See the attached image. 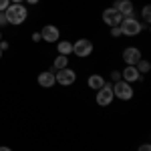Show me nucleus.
Segmentation results:
<instances>
[{
    "label": "nucleus",
    "instance_id": "nucleus-1",
    "mask_svg": "<svg viewBox=\"0 0 151 151\" xmlns=\"http://www.w3.org/2000/svg\"><path fill=\"white\" fill-rule=\"evenodd\" d=\"M4 14H6V18H8L10 24H22L26 20V8L22 4H10L4 10Z\"/></svg>",
    "mask_w": 151,
    "mask_h": 151
},
{
    "label": "nucleus",
    "instance_id": "nucleus-2",
    "mask_svg": "<svg viewBox=\"0 0 151 151\" xmlns=\"http://www.w3.org/2000/svg\"><path fill=\"white\" fill-rule=\"evenodd\" d=\"M121 26V32L127 36H135L141 32V24L135 20V18H131V16H127L125 20H123V24H119Z\"/></svg>",
    "mask_w": 151,
    "mask_h": 151
},
{
    "label": "nucleus",
    "instance_id": "nucleus-3",
    "mask_svg": "<svg viewBox=\"0 0 151 151\" xmlns=\"http://www.w3.org/2000/svg\"><path fill=\"white\" fill-rule=\"evenodd\" d=\"M113 95H115V97H119V99H123V101H129V99L133 97V89L129 87V83L117 81L115 87H113Z\"/></svg>",
    "mask_w": 151,
    "mask_h": 151
},
{
    "label": "nucleus",
    "instance_id": "nucleus-4",
    "mask_svg": "<svg viewBox=\"0 0 151 151\" xmlns=\"http://www.w3.org/2000/svg\"><path fill=\"white\" fill-rule=\"evenodd\" d=\"M73 52H75L77 57H89V55L93 52V42L87 40V38H81V40H77V42L73 45Z\"/></svg>",
    "mask_w": 151,
    "mask_h": 151
},
{
    "label": "nucleus",
    "instance_id": "nucleus-5",
    "mask_svg": "<svg viewBox=\"0 0 151 151\" xmlns=\"http://www.w3.org/2000/svg\"><path fill=\"white\" fill-rule=\"evenodd\" d=\"M113 97H115V95H113V87L105 83L103 87L99 89V93H97V103L101 105V107H107V105L113 101Z\"/></svg>",
    "mask_w": 151,
    "mask_h": 151
},
{
    "label": "nucleus",
    "instance_id": "nucleus-6",
    "mask_svg": "<svg viewBox=\"0 0 151 151\" xmlns=\"http://www.w3.org/2000/svg\"><path fill=\"white\" fill-rule=\"evenodd\" d=\"M123 60L127 63L129 67H133V65H137L141 60V52H139V48H135V47H129L123 50Z\"/></svg>",
    "mask_w": 151,
    "mask_h": 151
},
{
    "label": "nucleus",
    "instance_id": "nucleus-7",
    "mask_svg": "<svg viewBox=\"0 0 151 151\" xmlns=\"http://www.w3.org/2000/svg\"><path fill=\"white\" fill-rule=\"evenodd\" d=\"M55 79L58 81V85H73L75 79H77V75H75V70H70V69H60L58 75H55Z\"/></svg>",
    "mask_w": 151,
    "mask_h": 151
},
{
    "label": "nucleus",
    "instance_id": "nucleus-8",
    "mask_svg": "<svg viewBox=\"0 0 151 151\" xmlns=\"http://www.w3.org/2000/svg\"><path fill=\"white\" fill-rule=\"evenodd\" d=\"M103 20L105 24H109V26H117V24H121V14L115 10V8H107L103 12Z\"/></svg>",
    "mask_w": 151,
    "mask_h": 151
},
{
    "label": "nucleus",
    "instance_id": "nucleus-9",
    "mask_svg": "<svg viewBox=\"0 0 151 151\" xmlns=\"http://www.w3.org/2000/svg\"><path fill=\"white\" fill-rule=\"evenodd\" d=\"M40 36H42L47 42H57V40H58V28H57V26H52V24H48V26L42 28Z\"/></svg>",
    "mask_w": 151,
    "mask_h": 151
},
{
    "label": "nucleus",
    "instance_id": "nucleus-10",
    "mask_svg": "<svg viewBox=\"0 0 151 151\" xmlns=\"http://www.w3.org/2000/svg\"><path fill=\"white\" fill-rule=\"evenodd\" d=\"M115 10L119 12L121 16H123V14H125V16H131V14H133V4H131L129 0H119V2H115Z\"/></svg>",
    "mask_w": 151,
    "mask_h": 151
},
{
    "label": "nucleus",
    "instance_id": "nucleus-11",
    "mask_svg": "<svg viewBox=\"0 0 151 151\" xmlns=\"http://www.w3.org/2000/svg\"><path fill=\"white\" fill-rule=\"evenodd\" d=\"M57 83V79H55V73H50V70H47V73H40L38 75V85L40 87H52Z\"/></svg>",
    "mask_w": 151,
    "mask_h": 151
},
{
    "label": "nucleus",
    "instance_id": "nucleus-12",
    "mask_svg": "<svg viewBox=\"0 0 151 151\" xmlns=\"http://www.w3.org/2000/svg\"><path fill=\"white\" fill-rule=\"evenodd\" d=\"M123 79H125V83H131V81H141L143 77H141V73L135 67H127L123 70Z\"/></svg>",
    "mask_w": 151,
    "mask_h": 151
},
{
    "label": "nucleus",
    "instance_id": "nucleus-13",
    "mask_svg": "<svg viewBox=\"0 0 151 151\" xmlns=\"http://www.w3.org/2000/svg\"><path fill=\"white\" fill-rule=\"evenodd\" d=\"M87 83H89V87H91V89H97V91H99V89L105 85V79L101 77V75H91Z\"/></svg>",
    "mask_w": 151,
    "mask_h": 151
},
{
    "label": "nucleus",
    "instance_id": "nucleus-14",
    "mask_svg": "<svg viewBox=\"0 0 151 151\" xmlns=\"http://www.w3.org/2000/svg\"><path fill=\"white\" fill-rule=\"evenodd\" d=\"M57 47H58V52H60V55H65V57H67L69 52H73V45H70V42H67V40L58 42Z\"/></svg>",
    "mask_w": 151,
    "mask_h": 151
},
{
    "label": "nucleus",
    "instance_id": "nucleus-15",
    "mask_svg": "<svg viewBox=\"0 0 151 151\" xmlns=\"http://www.w3.org/2000/svg\"><path fill=\"white\" fill-rule=\"evenodd\" d=\"M67 65H69V60H67V57L65 55H58L57 60H55V69L60 70V69H67Z\"/></svg>",
    "mask_w": 151,
    "mask_h": 151
},
{
    "label": "nucleus",
    "instance_id": "nucleus-16",
    "mask_svg": "<svg viewBox=\"0 0 151 151\" xmlns=\"http://www.w3.org/2000/svg\"><path fill=\"white\" fill-rule=\"evenodd\" d=\"M149 69H151V65L147 60H139V63H137V70H139V73H147Z\"/></svg>",
    "mask_w": 151,
    "mask_h": 151
},
{
    "label": "nucleus",
    "instance_id": "nucleus-17",
    "mask_svg": "<svg viewBox=\"0 0 151 151\" xmlns=\"http://www.w3.org/2000/svg\"><path fill=\"white\" fill-rule=\"evenodd\" d=\"M111 35H113V36H121V35H123V32H121V26H119V24L111 28Z\"/></svg>",
    "mask_w": 151,
    "mask_h": 151
},
{
    "label": "nucleus",
    "instance_id": "nucleus-18",
    "mask_svg": "<svg viewBox=\"0 0 151 151\" xmlns=\"http://www.w3.org/2000/svg\"><path fill=\"white\" fill-rule=\"evenodd\" d=\"M8 6H10V0H0V12H4Z\"/></svg>",
    "mask_w": 151,
    "mask_h": 151
},
{
    "label": "nucleus",
    "instance_id": "nucleus-19",
    "mask_svg": "<svg viewBox=\"0 0 151 151\" xmlns=\"http://www.w3.org/2000/svg\"><path fill=\"white\" fill-rule=\"evenodd\" d=\"M143 18H145V20L151 18V6H145V8H143Z\"/></svg>",
    "mask_w": 151,
    "mask_h": 151
},
{
    "label": "nucleus",
    "instance_id": "nucleus-20",
    "mask_svg": "<svg viewBox=\"0 0 151 151\" xmlns=\"http://www.w3.org/2000/svg\"><path fill=\"white\" fill-rule=\"evenodd\" d=\"M4 24H8V18H6L4 12H0V26H4Z\"/></svg>",
    "mask_w": 151,
    "mask_h": 151
},
{
    "label": "nucleus",
    "instance_id": "nucleus-21",
    "mask_svg": "<svg viewBox=\"0 0 151 151\" xmlns=\"http://www.w3.org/2000/svg\"><path fill=\"white\" fill-rule=\"evenodd\" d=\"M111 77H113L115 81H121V73H119V70H113V73H111Z\"/></svg>",
    "mask_w": 151,
    "mask_h": 151
},
{
    "label": "nucleus",
    "instance_id": "nucleus-22",
    "mask_svg": "<svg viewBox=\"0 0 151 151\" xmlns=\"http://www.w3.org/2000/svg\"><path fill=\"white\" fill-rule=\"evenodd\" d=\"M40 38H42V36H40V32H35V35H32V40H35V42H38Z\"/></svg>",
    "mask_w": 151,
    "mask_h": 151
},
{
    "label": "nucleus",
    "instance_id": "nucleus-23",
    "mask_svg": "<svg viewBox=\"0 0 151 151\" xmlns=\"http://www.w3.org/2000/svg\"><path fill=\"white\" fill-rule=\"evenodd\" d=\"M139 151H151V145L145 143V145H141V147H139Z\"/></svg>",
    "mask_w": 151,
    "mask_h": 151
},
{
    "label": "nucleus",
    "instance_id": "nucleus-24",
    "mask_svg": "<svg viewBox=\"0 0 151 151\" xmlns=\"http://www.w3.org/2000/svg\"><path fill=\"white\" fill-rule=\"evenodd\" d=\"M8 48V42H0V50H6Z\"/></svg>",
    "mask_w": 151,
    "mask_h": 151
},
{
    "label": "nucleus",
    "instance_id": "nucleus-25",
    "mask_svg": "<svg viewBox=\"0 0 151 151\" xmlns=\"http://www.w3.org/2000/svg\"><path fill=\"white\" fill-rule=\"evenodd\" d=\"M0 151H12V149H8V147H0Z\"/></svg>",
    "mask_w": 151,
    "mask_h": 151
},
{
    "label": "nucleus",
    "instance_id": "nucleus-26",
    "mask_svg": "<svg viewBox=\"0 0 151 151\" xmlns=\"http://www.w3.org/2000/svg\"><path fill=\"white\" fill-rule=\"evenodd\" d=\"M26 2H30V4H36V2H38V0H26Z\"/></svg>",
    "mask_w": 151,
    "mask_h": 151
},
{
    "label": "nucleus",
    "instance_id": "nucleus-27",
    "mask_svg": "<svg viewBox=\"0 0 151 151\" xmlns=\"http://www.w3.org/2000/svg\"><path fill=\"white\" fill-rule=\"evenodd\" d=\"M12 2H14V4H20V2H22V0H12Z\"/></svg>",
    "mask_w": 151,
    "mask_h": 151
},
{
    "label": "nucleus",
    "instance_id": "nucleus-28",
    "mask_svg": "<svg viewBox=\"0 0 151 151\" xmlns=\"http://www.w3.org/2000/svg\"><path fill=\"white\" fill-rule=\"evenodd\" d=\"M0 57H2V50H0Z\"/></svg>",
    "mask_w": 151,
    "mask_h": 151
},
{
    "label": "nucleus",
    "instance_id": "nucleus-29",
    "mask_svg": "<svg viewBox=\"0 0 151 151\" xmlns=\"http://www.w3.org/2000/svg\"><path fill=\"white\" fill-rule=\"evenodd\" d=\"M0 38H2V32H0Z\"/></svg>",
    "mask_w": 151,
    "mask_h": 151
}]
</instances>
